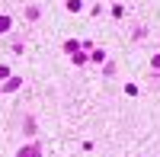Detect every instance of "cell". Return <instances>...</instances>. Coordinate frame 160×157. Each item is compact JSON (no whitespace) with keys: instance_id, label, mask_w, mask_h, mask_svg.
<instances>
[{"instance_id":"6da1fadb","label":"cell","mask_w":160,"mask_h":157,"mask_svg":"<svg viewBox=\"0 0 160 157\" xmlns=\"http://www.w3.org/2000/svg\"><path fill=\"white\" fill-rule=\"evenodd\" d=\"M16 157H42V148L38 144H26V148L16 151Z\"/></svg>"},{"instance_id":"7a4b0ae2","label":"cell","mask_w":160,"mask_h":157,"mask_svg":"<svg viewBox=\"0 0 160 157\" xmlns=\"http://www.w3.org/2000/svg\"><path fill=\"white\" fill-rule=\"evenodd\" d=\"M19 84H22V80H19V77H10V80L3 84V90H7V93H10V90H19Z\"/></svg>"},{"instance_id":"3957f363","label":"cell","mask_w":160,"mask_h":157,"mask_svg":"<svg viewBox=\"0 0 160 157\" xmlns=\"http://www.w3.org/2000/svg\"><path fill=\"white\" fill-rule=\"evenodd\" d=\"M68 10H71V13H80V10H83V3H80V0H68Z\"/></svg>"},{"instance_id":"277c9868","label":"cell","mask_w":160,"mask_h":157,"mask_svg":"<svg viewBox=\"0 0 160 157\" xmlns=\"http://www.w3.org/2000/svg\"><path fill=\"white\" fill-rule=\"evenodd\" d=\"M10 26H13V19H10V16H0V32H7Z\"/></svg>"},{"instance_id":"5b68a950","label":"cell","mask_w":160,"mask_h":157,"mask_svg":"<svg viewBox=\"0 0 160 157\" xmlns=\"http://www.w3.org/2000/svg\"><path fill=\"white\" fill-rule=\"evenodd\" d=\"M0 80H10V68H0Z\"/></svg>"}]
</instances>
